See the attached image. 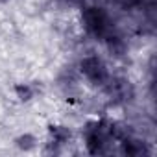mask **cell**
<instances>
[{"label":"cell","instance_id":"277c9868","mask_svg":"<svg viewBox=\"0 0 157 157\" xmlns=\"http://www.w3.org/2000/svg\"><path fill=\"white\" fill-rule=\"evenodd\" d=\"M48 133H50L52 140H56V142H59V144L68 142L70 137H72V133H70L68 128H65V126H54V124L48 126Z\"/></svg>","mask_w":157,"mask_h":157},{"label":"cell","instance_id":"6da1fadb","mask_svg":"<svg viewBox=\"0 0 157 157\" xmlns=\"http://www.w3.org/2000/svg\"><path fill=\"white\" fill-rule=\"evenodd\" d=\"M82 67V72L85 74L87 80H91L94 85L98 83H105L107 80V70H105V65L102 63V59H98L96 56H87L82 59L80 63Z\"/></svg>","mask_w":157,"mask_h":157},{"label":"cell","instance_id":"ba28073f","mask_svg":"<svg viewBox=\"0 0 157 157\" xmlns=\"http://www.w3.org/2000/svg\"><path fill=\"white\" fill-rule=\"evenodd\" d=\"M61 2L68 8H83L85 4V0H61Z\"/></svg>","mask_w":157,"mask_h":157},{"label":"cell","instance_id":"3957f363","mask_svg":"<svg viewBox=\"0 0 157 157\" xmlns=\"http://www.w3.org/2000/svg\"><path fill=\"white\" fill-rule=\"evenodd\" d=\"M122 151L129 157H139L142 153H148V148L142 140H137V139H124L122 140Z\"/></svg>","mask_w":157,"mask_h":157},{"label":"cell","instance_id":"52a82bcc","mask_svg":"<svg viewBox=\"0 0 157 157\" xmlns=\"http://www.w3.org/2000/svg\"><path fill=\"white\" fill-rule=\"evenodd\" d=\"M107 48H109V52L115 54V56H122L124 50H126L124 43H122L120 39H117V37H107Z\"/></svg>","mask_w":157,"mask_h":157},{"label":"cell","instance_id":"9c48e42d","mask_svg":"<svg viewBox=\"0 0 157 157\" xmlns=\"http://www.w3.org/2000/svg\"><path fill=\"white\" fill-rule=\"evenodd\" d=\"M10 2V0H0V4H8Z\"/></svg>","mask_w":157,"mask_h":157},{"label":"cell","instance_id":"8992f818","mask_svg":"<svg viewBox=\"0 0 157 157\" xmlns=\"http://www.w3.org/2000/svg\"><path fill=\"white\" fill-rule=\"evenodd\" d=\"M15 94L21 102H30L35 96V89L30 83H17L15 85Z\"/></svg>","mask_w":157,"mask_h":157},{"label":"cell","instance_id":"7a4b0ae2","mask_svg":"<svg viewBox=\"0 0 157 157\" xmlns=\"http://www.w3.org/2000/svg\"><path fill=\"white\" fill-rule=\"evenodd\" d=\"M83 24L89 32L96 35H105L107 30V17L98 8H85L83 10Z\"/></svg>","mask_w":157,"mask_h":157},{"label":"cell","instance_id":"5b68a950","mask_svg":"<svg viewBox=\"0 0 157 157\" xmlns=\"http://www.w3.org/2000/svg\"><path fill=\"white\" fill-rule=\"evenodd\" d=\"M15 146L21 151H32V150L37 148V137L32 135V133H22L15 139Z\"/></svg>","mask_w":157,"mask_h":157}]
</instances>
